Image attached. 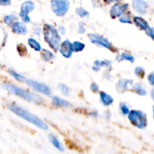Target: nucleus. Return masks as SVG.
Segmentation results:
<instances>
[{"label":"nucleus","mask_w":154,"mask_h":154,"mask_svg":"<svg viewBox=\"0 0 154 154\" xmlns=\"http://www.w3.org/2000/svg\"><path fill=\"white\" fill-rule=\"evenodd\" d=\"M148 81L151 85L154 86V72L148 75Z\"/></svg>","instance_id":"34"},{"label":"nucleus","mask_w":154,"mask_h":154,"mask_svg":"<svg viewBox=\"0 0 154 154\" xmlns=\"http://www.w3.org/2000/svg\"><path fill=\"white\" fill-rule=\"evenodd\" d=\"M133 90L135 93H138V94L140 95V96H145L146 93H147V92H146V90H144V87H143L140 84H134Z\"/></svg>","instance_id":"20"},{"label":"nucleus","mask_w":154,"mask_h":154,"mask_svg":"<svg viewBox=\"0 0 154 154\" xmlns=\"http://www.w3.org/2000/svg\"><path fill=\"white\" fill-rule=\"evenodd\" d=\"M132 82H133V81H131V80H127V79L120 80L117 84V90H118L120 92L125 91V90H126L128 88H129V86L131 85V84H132Z\"/></svg>","instance_id":"13"},{"label":"nucleus","mask_w":154,"mask_h":154,"mask_svg":"<svg viewBox=\"0 0 154 154\" xmlns=\"http://www.w3.org/2000/svg\"><path fill=\"white\" fill-rule=\"evenodd\" d=\"M28 44L32 48L36 51H41V45L34 38H29L28 39Z\"/></svg>","instance_id":"21"},{"label":"nucleus","mask_w":154,"mask_h":154,"mask_svg":"<svg viewBox=\"0 0 154 154\" xmlns=\"http://www.w3.org/2000/svg\"><path fill=\"white\" fill-rule=\"evenodd\" d=\"M145 31H146V33L147 34V35L150 36V37L154 41V29L153 27L149 26Z\"/></svg>","instance_id":"31"},{"label":"nucleus","mask_w":154,"mask_h":154,"mask_svg":"<svg viewBox=\"0 0 154 154\" xmlns=\"http://www.w3.org/2000/svg\"><path fill=\"white\" fill-rule=\"evenodd\" d=\"M42 57L45 61L49 62L54 58V54L48 50H43L42 53Z\"/></svg>","instance_id":"19"},{"label":"nucleus","mask_w":154,"mask_h":154,"mask_svg":"<svg viewBox=\"0 0 154 154\" xmlns=\"http://www.w3.org/2000/svg\"><path fill=\"white\" fill-rule=\"evenodd\" d=\"M43 34L45 40L54 51L60 49L61 38L58 31L51 24H45L43 28Z\"/></svg>","instance_id":"3"},{"label":"nucleus","mask_w":154,"mask_h":154,"mask_svg":"<svg viewBox=\"0 0 154 154\" xmlns=\"http://www.w3.org/2000/svg\"><path fill=\"white\" fill-rule=\"evenodd\" d=\"M11 29L16 34L24 35L26 33L27 29L25 24L21 22H14L11 26Z\"/></svg>","instance_id":"12"},{"label":"nucleus","mask_w":154,"mask_h":154,"mask_svg":"<svg viewBox=\"0 0 154 154\" xmlns=\"http://www.w3.org/2000/svg\"><path fill=\"white\" fill-rule=\"evenodd\" d=\"M153 117H154V108H153Z\"/></svg>","instance_id":"41"},{"label":"nucleus","mask_w":154,"mask_h":154,"mask_svg":"<svg viewBox=\"0 0 154 154\" xmlns=\"http://www.w3.org/2000/svg\"><path fill=\"white\" fill-rule=\"evenodd\" d=\"M85 27H84V25L83 24V23H80L79 25H78V32L84 33L85 32Z\"/></svg>","instance_id":"33"},{"label":"nucleus","mask_w":154,"mask_h":154,"mask_svg":"<svg viewBox=\"0 0 154 154\" xmlns=\"http://www.w3.org/2000/svg\"><path fill=\"white\" fill-rule=\"evenodd\" d=\"M2 5H8L10 4V0H0Z\"/></svg>","instance_id":"36"},{"label":"nucleus","mask_w":154,"mask_h":154,"mask_svg":"<svg viewBox=\"0 0 154 154\" xmlns=\"http://www.w3.org/2000/svg\"><path fill=\"white\" fill-rule=\"evenodd\" d=\"M128 8V4H120V3H117L114 5L111 9V16L112 17H120L125 11Z\"/></svg>","instance_id":"10"},{"label":"nucleus","mask_w":154,"mask_h":154,"mask_svg":"<svg viewBox=\"0 0 154 154\" xmlns=\"http://www.w3.org/2000/svg\"><path fill=\"white\" fill-rule=\"evenodd\" d=\"M34 8H35V5L32 1L24 2L21 5L20 12V14H19L20 17H22L28 15L29 13L32 11Z\"/></svg>","instance_id":"11"},{"label":"nucleus","mask_w":154,"mask_h":154,"mask_svg":"<svg viewBox=\"0 0 154 154\" xmlns=\"http://www.w3.org/2000/svg\"><path fill=\"white\" fill-rule=\"evenodd\" d=\"M95 66L98 67H102V66H111V62L108 60H96L94 63Z\"/></svg>","instance_id":"26"},{"label":"nucleus","mask_w":154,"mask_h":154,"mask_svg":"<svg viewBox=\"0 0 154 154\" xmlns=\"http://www.w3.org/2000/svg\"><path fill=\"white\" fill-rule=\"evenodd\" d=\"M49 140H50V141H51V144H52L53 145H54V147L57 149V150H60V151H63V150H64V148H63V145L61 144L60 141H59L58 138H56L54 135H49Z\"/></svg>","instance_id":"17"},{"label":"nucleus","mask_w":154,"mask_h":154,"mask_svg":"<svg viewBox=\"0 0 154 154\" xmlns=\"http://www.w3.org/2000/svg\"><path fill=\"white\" fill-rule=\"evenodd\" d=\"M117 60L119 62L123 61V60H127V61L131 62V63H133L135 61V58H134L133 56L130 55V54H126V53H122V54H119L117 56Z\"/></svg>","instance_id":"18"},{"label":"nucleus","mask_w":154,"mask_h":154,"mask_svg":"<svg viewBox=\"0 0 154 154\" xmlns=\"http://www.w3.org/2000/svg\"><path fill=\"white\" fill-rule=\"evenodd\" d=\"M120 21L121 23H132V20H131L129 14H123L120 17Z\"/></svg>","instance_id":"25"},{"label":"nucleus","mask_w":154,"mask_h":154,"mask_svg":"<svg viewBox=\"0 0 154 154\" xmlns=\"http://www.w3.org/2000/svg\"><path fill=\"white\" fill-rule=\"evenodd\" d=\"M120 111H121L122 114H124V115H126V114H129V108L127 107V105H125V104H121L120 105Z\"/></svg>","instance_id":"30"},{"label":"nucleus","mask_w":154,"mask_h":154,"mask_svg":"<svg viewBox=\"0 0 154 154\" xmlns=\"http://www.w3.org/2000/svg\"><path fill=\"white\" fill-rule=\"evenodd\" d=\"M74 45V51H76V52H80V51H82L85 48V45L80 42H75L73 43Z\"/></svg>","instance_id":"24"},{"label":"nucleus","mask_w":154,"mask_h":154,"mask_svg":"<svg viewBox=\"0 0 154 154\" xmlns=\"http://www.w3.org/2000/svg\"><path fill=\"white\" fill-rule=\"evenodd\" d=\"M151 96H152V99H153V100L154 101V89H153L151 91Z\"/></svg>","instance_id":"39"},{"label":"nucleus","mask_w":154,"mask_h":154,"mask_svg":"<svg viewBox=\"0 0 154 154\" xmlns=\"http://www.w3.org/2000/svg\"><path fill=\"white\" fill-rule=\"evenodd\" d=\"M100 101L105 106H108V105H111L113 103L114 99L108 93H105V92H102L100 93Z\"/></svg>","instance_id":"14"},{"label":"nucleus","mask_w":154,"mask_h":154,"mask_svg":"<svg viewBox=\"0 0 154 154\" xmlns=\"http://www.w3.org/2000/svg\"><path fill=\"white\" fill-rule=\"evenodd\" d=\"M11 111L14 113V114H17L18 117H20L21 118L24 119L29 123H31L32 124L35 125L39 129H42V130H47L48 129V126L45 122L38 117H36L34 114H31L30 112L27 111L26 110L23 109L21 107L18 106L16 105H11L9 107Z\"/></svg>","instance_id":"1"},{"label":"nucleus","mask_w":154,"mask_h":154,"mask_svg":"<svg viewBox=\"0 0 154 154\" xmlns=\"http://www.w3.org/2000/svg\"><path fill=\"white\" fill-rule=\"evenodd\" d=\"M21 19H22L23 22H24V23H29L30 22V18L28 15L22 17H21Z\"/></svg>","instance_id":"35"},{"label":"nucleus","mask_w":154,"mask_h":154,"mask_svg":"<svg viewBox=\"0 0 154 154\" xmlns=\"http://www.w3.org/2000/svg\"><path fill=\"white\" fill-rule=\"evenodd\" d=\"M59 87H60V91L62 92V93H63V95H69V87H67L66 85H65V84H60L59 85Z\"/></svg>","instance_id":"29"},{"label":"nucleus","mask_w":154,"mask_h":154,"mask_svg":"<svg viewBox=\"0 0 154 154\" xmlns=\"http://www.w3.org/2000/svg\"><path fill=\"white\" fill-rule=\"evenodd\" d=\"M2 87L5 90L8 91L9 93L16 95V96H19V97L22 98L25 100L29 101V102L37 104H42L44 102L43 99L38 95L30 93V92L23 90V89H21L20 87H17L14 84H9V83H4V84H2Z\"/></svg>","instance_id":"2"},{"label":"nucleus","mask_w":154,"mask_h":154,"mask_svg":"<svg viewBox=\"0 0 154 154\" xmlns=\"http://www.w3.org/2000/svg\"><path fill=\"white\" fill-rule=\"evenodd\" d=\"M26 83L28 84L29 86H30L32 88H33L36 91L43 93L46 96L51 95V90H50L49 87L45 85V84L37 82L35 81H32V80H26Z\"/></svg>","instance_id":"7"},{"label":"nucleus","mask_w":154,"mask_h":154,"mask_svg":"<svg viewBox=\"0 0 154 154\" xmlns=\"http://www.w3.org/2000/svg\"><path fill=\"white\" fill-rule=\"evenodd\" d=\"M134 23L138 27H139L141 29L146 30L149 27L148 23L144 19H143L141 17H134Z\"/></svg>","instance_id":"15"},{"label":"nucleus","mask_w":154,"mask_h":154,"mask_svg":"<svg viewBox=\"0 0 154 154\" xmlns=\"http://www.w3.org/2000/svg\"><path fill=\"white\" fill-rule=\"evenodd\" d=\"M135 74L139 78H143L145 74V71L142 67H137L135 69Z\"/></svg>","instance_id":"28"},{"label":"nucleus","mask_w":154,"mask_h":154,"mask_svg":"<svg viewBox=\"0 0 154 154\" xmlns=\"http://www.w3.org/2000/svg\"><path fill=\"white\" fill-rule=\"evenodd\" d=\"M59 31H60V32L61 33L62 35H64L65 32H66V29H65V27L63 26H60L59 27Z\"/></svg>","instance_id":"37"},{"label":"nucleus","mask_w":154,"mask_h":154,"mask_svg":"<svg viewBox=\"0 0 154 154\" xmlns=\"http://www.w3.org/2000/svg\"><path fill=\"white\" fill-rule=\"evenodd\" d=\"M76 13L81 17H87L89 15V12L83 8H78L76 9Z\"/></svg>","instance_id":"27"},{"label":"nucleus","mask_w":154,"mask_h":154,"mask_svg":"<svg viewBox=\"0 0 154 154\" xmlns=\"http://www.w3.org/2000/svg\"><path fill=\"white\" fill-rule=\"evenodd\" d=\"M132 8L137 13L144 14L147 11L148 5L144 0H132Z\"/></svg>","instance_id":"9"},{"label":"nucleus","mask_w":154,"mask_h":154,"mask_svg":"<svg viewBox=\"0 0 154 154\" xmlns=\"http://www.w3.org/2000/svg\"><path fill=\"white\" fill-rule=\"evenodd\" d=\"M128 118L131 123L138 129H144L147 126V116L142 111H135V110L130 111Z\"/></svg>","instance_id":"4"},{"label":"nucleus","mask_w":154,"mask_h":154,"mask_svg":"<svg viewBox=\"0 0 154 154\" xmlns=\"http://www.w3.org/2000/svg\"><path fill=\"white\" fill-rule=\"evenodd\" d=\"M90 90L93 92H94V93H98L99 92V86L96 84H95V83H93L90 86Z\"/></svg>","instance_id":"32"},{"label":"nucleus","mask_w":154,"mask_h":154,"mask_svg":"<svg viewBox=\"0 0 154 154\" xmlns=\"http://www.w3.org/2000/svg\"><path fill=\"white\" fill-rule=\"evenodd\" d=\"M16 20L17 17L14 15H6L4 17V21L7 25H12Z\"/></svg>","instance_id":"23"},{"label":"nucleus","mask_w":154,"mask_h":154,"mask_svg":"<svg viewBox=\"0 0 154 154\" xmlns=\"http://www.w3.org/2000/svg\"><path fill=\"white\" fill-rule=\"evenodd\" d=\"M51 9L57 16L63 17L69 9V0H51Z\"/></svg>","instance_id":"5"},{"label":"nucleus","mask_w":154,"mask_h":154,"mask_svg":"<svg viewBox=\"0 0 154 154\" xmlns=\"http://www.w3.org/2000/svg\"><path fill=\"white\" fill-rule=\"evenodd\" d=\"M8 72H9V74H10V75L13 77V78H14L17 81H20V82H24V81H26V78H24L23 76H22V75H20V74H18L17 72H16L15 71L12 70V69H9Z\"/></svg>","instance_id":"22"},{"label":"nucleus","mask_w":154,"mask_h":154,"mask_svg":"<svg viewBox=\"0 0 154 154\" xmlns=\"http://www.w3.org/2000/svg\"><path fill=\"white\" fill-rule=\"evenodd\" d=\"M74 45L69 40H66L60 45V52L62 55L66 58H69L72 57V53L74 52Z\"/></svg>","instance_id":"8"},{"label":"nucleus","mask_w":154,"mask_h":154,"mask_svg":"<svg viewBox=\"0 0 154 154\" xmlns=\"http://www.w3.org/2000/svg\"><path fill=\"white\" fill-rule=\"evenodd\" d=\"M88 36L90 40L93 43L99 45L101 47H104V48H107V49H111V45L110 44V42L106 38L102 37V36L97 34H95V33H91Z\"/></svg>","instance_id":"6"},{"label":"nucleus","mask_w":154,"mask_h":154,"mask_svg":"<svg viewBox=\"0 0 154 154\" xmlns=\"http://www.w3.org/2000/svg\"><path fill=\"white\" fill-rule=\"evenodd\" d=\"M53 104L57 107H63V108L69 107V105H70L69 102H67V101L64 100L63 99H60L59 97L53 98Z\"/></svg>","instance_id":"16"},{"label":"nucleus","mask_w":154,"mask_h":154,"mask_svg":"<svg viewBox=\"0 0 154 154\" xmlns=\"http://www.w3.org/2000/svg\"><path fill=\"white\" fill-rule=\"evenodd\" d=\"M90 115L93 116V117H96L98 116V114H97V113H96V112H92V113H90Z\"/></svg>","instance_id":"38"},{"label":"nucleus","mask_w":154,"mask_h":154,"mask_svg":"<svg viewBox=\"0 0 154 154\" xmlns=\"http://www.w3.org/2000/svg\"><path fill=\"white\" fill-rule=\"evenodd\" d=\"M105 2H117V1H119V0H105Z\"/></svg>","instance_id":"40"}]
</instances>
